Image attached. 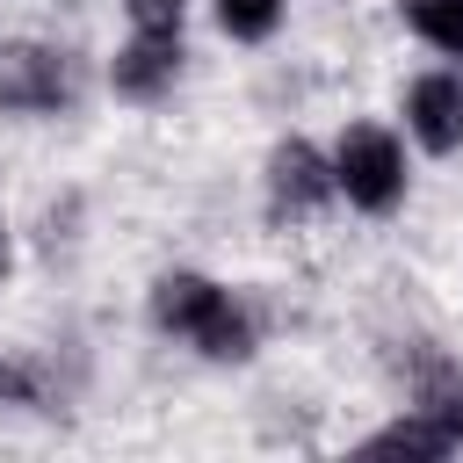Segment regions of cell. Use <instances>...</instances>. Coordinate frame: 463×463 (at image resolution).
I'll return each instance as SVG.
<instances>
[{
  "mask_svg": "<svg viewBox=\"0 0 463 463\" xmlns=\"http://www.w3.org/2000/svg\"><path fill=\"white\" fill-rule=\"evenodd\" d=\"M398 7H405V22H412L434 51L463 58V0H398Z\"/></svg>",
  "mask_w": 463,
  "mask_h": 463,
  "instance_id": "9c48e42d",
  "label": "cell"
},
{
  "mask_svg": "<svg viewBox=\"0 0 463 463\" xmlns=\"http://www.w3.org/2000/svg\"><path fill=\"white\" fill-rule=\"evenodd\" d=\"M80 80H72V58L51 51V43H0V109H29V116H51V109H72Z\"/></svg>",
  "mask_w": 463,
  "mask_h": 463,
  "instance_id": "3957f363",
  "label": "cell"
},
{
  "mask_svg": "<svg viewBox=\"0 0 463 463\" xmlns=\"http://www.w3.org/2000/svg\"><path fill=\"white\" fill-rule=\"evenodd\" d=\"M0 275H7V239H0Z\"/></svg>",
  "mask_w": 463,
  "mask_h": 463,
  "instance_id": "4fadbf2b",
  "label": "cell"
},
{
  "mask_svg": "<svg viewBox=\"0 0 463 463\" xmlns=\"http://www.w3.org/2000/svg\"><path fill=\"white\" fill-rule=\"evenodd\" d=\"M412 398H420L427 420H441V427L463 441V369H456L449 354H434V347L412 354Z\"/></svg>",
  "mask_w": 463,
  "mask_h": 463,
  "instance_id": "52a82bcc",
  "label": "cell"
},
{
  "mask_svg": "<svg viewBox=\"0 0 463 463\" xmlns=\"http://www.w3.org/2000/svg\"><path fill=\"white\" fill-rule=\"evenodd\" d=\"M449 449H463V441H456L441 420H427L420 405H412L398 427H383V434H369V441H362V456H449Z\"/></svg>",
  "mask_w": 463,
  "mask_h": 463,
  "instance_id": "ba28073f",
  "label": "cell"
},
{
  "mask_svg": "<svg viewBox=\"0 0 463 463\" xmlns=\"http://www.w3.org/2000/svg\"><path fill=\"white\" fill-rule=\"evenodd\" d=\"M217 22H224L232 36H246V43H260V36L282 22V0H217Z\"/></svg>",
  "mask_w": 463,
  "mask_h": 463,
  "instance_id": "30bf717a",
  "label": "cell"
},
{
  "mask_svg": "<svg viewBox=\"0 0 463 463\" xmlns=\"http://www.w3.org/2000/svg\"><path fill=\"white\" fill-rule=\"evenodd\" d=\"M0 405H29V376L14 362H0Z\"/></svg>",
  "mask_w": 463,
  "mask_h": 463,
  "instance_id": "7c38bea8",
  "label": "cell"
},
{
  "mask_svg": "<svg viewBox=\"0 0 463 463\" xmlns=\"http://www.w3.org/2000/svg\"><path fill=\"white\" fill-rule=\"evenodd\" d=\"M152 318L181 340H195L210 362H246L253 354V318L210 282V275H159L152 282Z\"/></svg>",
  "mask_w": 463,
  "mask_h": 463,
  "instance_id": "6da1fadb",
  "label": "cell"
},
{
  "mask_svg": "<svg viewBox=\"0 0 463 463\" xmlns=\"http://www.w3.org/2000/svg\"><path fill=\"white\" fill-rule=\"evenodd\" d=\"M333 188H347L354 210H391L405 195V152H398V137L376 130V123L347 130L340 152H333Z\"/></svg>",
  "mask_w": 463,
  "mask_h": 463,
  "instance_id": "7a4b0ae2",
  "label": "cell"
},
{
  "mask_svg": "<svg viewBox=\"0 0 463 463\" xmlns=\"http://www.w3.org/2000/svg\"><path fill=\"white\" fill-rule=\"evenodd\" d=\"M405 116H412V137H420L427 152H456V145H463V80H456V72L412 80Z\"/></svg>",
  "mask_w": 463,
  "mask_h": 463,
  "instance_id": "5b68a950",
  "label": "cell"
},
{
  "mask_svg": "<svg viewBox=\"0 0 463 463\" xmlns=\"http://www.w3.org/2000/svg\"><path fill=\"white\" fill-rule=\"evenodd\" d=\"M137 36H181V0H130Z\"/></svg>",
  "mask_w": 463,
  "mask_h": 463,
  "instance_id": "8fae6325",
  "label": "cell"
},
{
  "mask_svg": "<svg viewBox=\"0 0 463 463\" xmlns=\"http://www.w3.org/2000/svg\"><path fill=\"white\" fill-rule=\"evenodd\" d=\"M174 72H181V36H130L109 65L116 94H130V101H159L174 87Z\"/></svg>",
  "mask_w": 463,
  "mask_h": 463,
  "instance_id": "8992f818",
  "label": "cell"
},
{
  "mask_svg": "<svg viewBox=\"0 0 463 463\" xmlns=\"http://www.w3.org/2000/svg\"><path fill=\"white\" fill-rule=\"evenodd\" d=\"M326 195H333V166H326L304 137H282L275 159H268V210L289 224V217H311Z\"/></svg>",
  "mask_w": 463,
  "mask_h": 463,
  "instance_id": "277c9868",
  "label": "cell"
}]
</instances>
